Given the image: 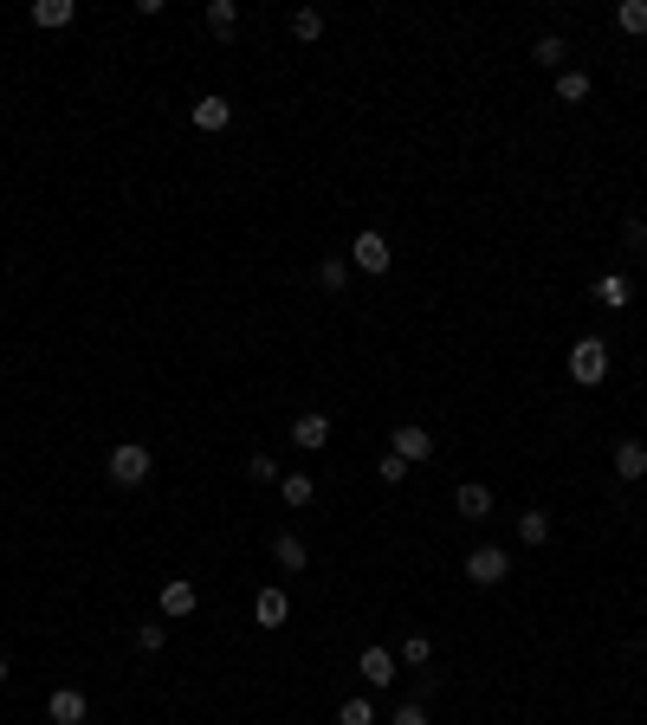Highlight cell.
Listing matches in <instances>:
<instances>
[{"label": "cell", "mask_w": 647, "mask_h": 725, "mask_svg": "<svg viewBox=\"0 0 647 725\" xmlns=\"http://www.w3.org/2000/svg\"><path fill=\"white\" fill-rule=\"evenodd\" d=\"M570 382H583V389L609 382V344L602 337H576L570 344Z\"/></svg>", "instance_id": "cell-1"}, {"label": "cell", "mask_w": 647, "mask_h": 725, "mask_svg": "<svg viewBox=\"0 0 647 725\" xmlns=\"http://www.w3.org/2000/svg\"><path fill=\"white\" fill-rule=\"evenodd\" d=\"M104 473H110V486H143V480H149V447H136V441L110 447Z\"/></svg>", "instance_id": "cell-2"}, {"label": "cell", "mask_w": 647, "mask_h": 725, "mask_svg": "<svg viewBox=\"0 0 647 725\" xmlns=\"http://www.w3.org/2000/svg\"><path fill=\"white\" fill-rule=\"evenodd\" d=\"M466 577H473L479 590H499V583L512 577V557H505L499 544H479V551H466Z\"/></svg>", "instance_id": "cell-3"}, {"label": "cell", "mask_w": 647, "mask_h": 725, "mask_svg": "<svg viewBox=\"0 0 647 725\" xmlns=\"http://www.w3.org/2000/svg\"><path fill=\"white\" fill-rule=\"evenodd\" d=\"M195 603H201V590L188 577H169L156 590V609H162V622H188V615H195Z\"/></svg>", "instance_id": "cell-4"}, {"label": "cell", "mask_w": 647, "mask_h": 725, "mask_svg": "<svg viewBox=\"0 0 647 725\" xmlns=\"http://www.w3.org/2000/svg\"><path fill=\"white\" fill-rule=\"evenodd\" d=\"M350 266H356V272H369V279H382V272L395 266L389 240H382V234H356V246H350Z\"/></svg>", "instance_id": "cell-5"}, {"label": "cell", "mask_w": 647, "mask_h": 725, "mask_svg": "<svg viewBox=\"0 0 647 725\" xmlns=\"http://www.w3.org/2000/svg\"><path fill=\"white\" fill-rule=\"evenodd\" d=\"M85 713H91V700L78 687H52V700H46V719L52 725H85Z\"/></svg>", "instance_id": "cell-6"}, {"label": "cell", "mask_w": 647, "mask_h": 725, "mask_svg": "<svg viewBox=\"0 0 647 725\" xmlns=\"http://www.w3.org/2000/svg\"><path fill=\"white\" fill-rule=\"evenodd\" d=\"M395 454H402L408 467H421V460H434V434L421 428V421H402V428H395Z\"/></svg>", "instance_id": "cell-7"}, {"label": "cell", "mask_w": 647, "mask_h": 725, "mask_svg": "<svg viewBox=\"0 0 647 725\" xmlns=\"http://www.w3.org/2000/svg\"><path fill=\"white\" fill-rule=\"evenodd\" d=\"M395 667H402V661H395L389 648H363V654H356V674H363L376 693H382V687H395Z\"/></svg>", "instance_id": "cell-8"}, {"label": "cell", "mask_w": 647, "mask_h": 725, "mask_svg": "<svg viewBox=\"0 0 647 725\" xmlns=\"http://www.w3.org/2000/svg\"><path fill=\"white\" fill-rule=\"evenodd\" d=\"M285 615H292V596L266 583V590L253 596V622H259V628H285Z\"/></svg>", "instance_id": "cell-9"}, {"label": "cell", "mask_w": 647, "mask_h": 725, "mask_svg": "<svg viewBox=\"0 0 647 725\" xmlns=\"http://www.w3.org/2000/svg\"><path fill=\"white\" fill-rule=\"evenodd\" d=\"M72 20H78V0H33V26H46V33H59Z\"/></svg>", "instance_id": "cell-10"}, {"label": "cell", "mask_w": 647, "mask_h": 725, "mask_svg": "<svg viewBox=\"0 0 647 725\" xmlns=\"http://www.w3.org/2000/svg\"><path fill=\"white\" fill-rule=\"evenodd\" d=\"M233 123V104L220 98V91H208V98H195V130H227Z\"/></svg>", "instance_id": "cell-11"}, {"label": "cell", "mask_w": 647, "mask_h": 725, "mask_svg": "<svg viewBox=\"0 0 647 725\" xmlns=\"http://www.w3.org/2000/svg\"><path fill=\"white\" fill-rule=\"evenodd\" d=\"M279 499L292 505V512H305V505L318 499V480H311V473H279Z\"/></svg>", "instance_id": "cell-12"}, {"label": "cell", "mask_w": 647, "mask_h": 725, "mask_svg": "<svg viewBox=\"0 0 647 725\" xmlns=\"http://www.w3.org/2000/svg\"><path fill=\"white\" fill-rule=\"evenodd\" d=\"M292 441L305 447V454H318V447L330 441V415H298L292 421Z\"/></svg>", "instance_id": "cell-13"}, {"label": "cell", "mask_w": 647, "mask_h": 725, "mask_svg": "<svg viewBox=\"0 0 647 725\" xmlns=\"http://www.w3.org/2000/svg\"><path fill=\"white\" fill-rule=\"evenodd\" d=\"M453 505H460V518H492V486L466 480L460 492H453Z\"/></svg>", "instance_id": "cell-14"}, {"label": "cell", "mask_w": 647, "mask_h": 725, "mask_svg": "<svg viewBox=\"0 0 647 725\" xmlns=\"http://www.w3.org/2000/svg\"><path fill=\"white\" fill-rule=\"evenodd\" d=\"M272 557H279V570H305L311 564V551H305L298 531H279V538H272Z\"/></svg>", "instance_id": "cell-15"}, {"label": "cell", "mask_w": 647, "mask_h": 725, "mask_svg": "<svg viewBox=\"0 0 647 725\" xmlns=\"http://www.w3.org/2000/svg\"><path fill=\"white\" fill-rule=\"evenodd\" d=\"M615 480H647V447L641 441H622V447H615Z\"/></svg>", "instance_id": "cell-16"}, {"label": "cell", "mask_w": 647, "mask_h": 725, "mask_svg": "<svg viewBox=\"0 0 647 725\" xmlns=\"http://www.w3.org/2000/svg\"><path fill=\"white\" fill-rule=\"evenodd\" d=\"M518 544H531V551H538V544H550V512L525 505V512H518Z\"/></svg>", "instance_id": "cell-17"}, {"label": "cell", "mask_w": 647, "mask_h": 725, "mask_svg": "<svg viewBox=\"0 0 647 725\" xmlns=\"http://www.w3.org/2000/svg\"><path fill=\"white\" fill-rule=\"evenodd\" d=\"M208 33L214 39H233V33H240V7H233V0H208Z\"/></svg>", "instance_id": "cell-18"}, {"label": "cell", "mask_w": 647, "mask_h": 725, "mask_svg": "<svg viewBox=\"0 0 647 725\" xmlns=\"http://www.w3.org/2000/svg\"><path fill=\"white\" fill-rule=\"evenodd\" d=\"M292 39H298V46L324 39V13H318V7H298V13H292Z\"/></svg>", "instance_id": "cell-19"}, {"label": "cell", "mask_w": 647, "mask_h": 725, "mask_svg": "<svg viewBox=\"0 0 647 725\" xmlns=\"http://www.w3.org/2000/svg\"><path fill=\"white\" fill-rule=\"evenodd\" d=\"M615 26H622L628 39H641L647 33V0H622V7H615Z\"/></svg>", "instance_id": "cell-20"}, {"label": "cell", "mask_w": 647, "mask_h": 725, "mask_svg": "<svg viewBox=\"0 0 647 725\" xmlns=\"http://www.w3.org/2000/svg\"><path fill=\"white\" fill-rule=\"evenodd\" d=\"M596 298H602L609 311H622V305H628V279H622V272H602V279H596Z\"/></svg>", "instance_id": "cell-21"}, {"label": "cell", "mask_w": 647, "mask_h": 725, "mask_svg": "<svg viewBox=\"0 0 647 725\" xmlns=\"http://www.w3.org/2000/svg\"><path fill=\"white\" fill-rule=\"evenodd\" d=\"M531 59H538V65H550V72H557V65L570 59V46H563V33H544L538 46H531Z\"/></svg>", "instance_id": "cell-22"}, {"label": "cell", "mask_w": 647, "mask_h": 725, "mask_svg": "<svg viewBox=\"0 0 647 725\" xmlns=\"http://www.w3.org/2000/svg\"><path fill=\"white\" fill-rule=\"evenodd\" d=\"M318 285L324 292H343L350 285V259H318Z\"/></svg>", "instance_id": "cell-23"}, {"label": "cell", "mask_w": 647, "mask_h": 725, "mask_svg": "<svg viewBox=\"0 0 647 725\" xmlns=\"http://www.w3.org/2000/svg\"><path fill=\"white\" fill-rule=\"evenodd\" d=\"M428 654H434V641H428V635L415 628V635L402 641V654H395V661H402V667H428Z\"/></svg>", "instance_id": "cell-24"}, {"label": "cell", "mask_w": 647, "mask_h": 725, "mask_svg": "<svg viewBox=\"0 0 647 725\" xmlns=\"http://www.w3.org/2000/svg\"><path fill=\"white\" fill-rule=\"evenodd\" d=\"M557 98L563 104H583L589 98V72H557Z\"/></svg>", "instance_id": "cell-25"}, {"label": "cell", "mask_w": 647, "mask_h": 725, "mask_svg": "<svg viewBox=\"0 0 647 725\" xmlns=\"http://www.w3.org/2000/svg\"><path fill=\"white\" fill-rule=\"evenodd\" d=\"M337 725H376V706H369V700H343L337 706Z\"/></svg>", "instance_id": "cell-26"}, {"label": "cell", "mask_w": 647, "mask_h": 725, "mask_svg": "<svg viewBox=\"0 0 647 725\" xmlns=\"http://www.w3.org/2000/svg\"><path fill=\"white\" fill-rule=\"evenodd\" d=\"M246 480H253V486H272V480H279V460H272V454H253V460H246Z\"/></svg>", "instance_id": "cell-27"}, {"label": "cell", "mask_w": 647, "mask_h": 725, "mask_svg": "<svg viewBox=\"0 0 647 725\" xmlns=\"http://www.w3.org/2000/svg\"><path fill=\"white\" fill-rule=\"evenodd\" d=\"M162 641H169V628H162V622H136V648H143V654H162Z\"/></svg>", "instance_id": "cell-28"}, {"label": "cell", "mask_w": 647, "mask_h": 725, "mask_svg": "<svg viewBox=\"0 0 647 725\" xmlns=\"http://www.w3.org/2000/svg\"><path fill=\"white\" fill-rule=\"evenodd\" d=\"M376 473H382V480H389V486H402V480H408V473H415V467H408V460H402V454H395V447H389Z\"/></svg>", "instance_id": "cell-29"}, {"label": "cell", "mask_w": 647, "mask_h": 725, "mask_svg": "<svg viewBox=\"0 0 647 725\" xmlns=\"http://www.w3.org/2000/svg\"><path fill=\"white\" fill-rule=\"evenodd\" d=\"M622 240L635 246V253H647V221H641V214H628V221H622Z\"/></svg>", "instance_id": "cell-30"}, {"label": "cell", "mask_w": 647, "mask_h": 725, "mask_svg": "<svg viewBox=\"0 0 647 725\" xmlns=\"http://www.w3.org/2000/svg\"><path fill=\"white\" fill-rule=\"evenodd\" d=\"M389 725H428V706L421 700H408V706H395V719Z\"/></svg>", "instance_id": "cell-31"}, {"label": "cell", "mask_w": 647, "mask_h": 725, "mask_svg": "<svg viewBox=\"0 0 647 725\" xmlns=\"http://www.w3.org/2000/svg\"><path fill=\"white\" fill-rule=\"evenodd\" d=\"M0 680H7V654H0Z\"/></svg>", "instance_id": "cell-32"}]
</instances>
